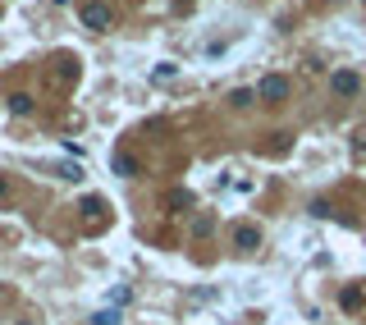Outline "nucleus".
<instances>
[{"mask_svg":"<svg viewBox=\"0 0 366 325\" xmlns=\"http://www.w3.org/2000/svg\"><path fill=\"white\" fill-rule=\"evenodd\" d=\"M175 5H179V9H188V5H192V0H175Z\"/></svg>","mask_w":366,"mask_h":325,"instance_id":"obj_14","label":"nucleus"},{"mask_svg":"<svg viewBox=\"0 0 366 325\" xmlns=\"http://www.w3.org/2000/svg\"><path fill=\"white\" fill-rule=\"evenodd\" d=\"M5 202H9V179L0 175V206H5Z\"/></svg>","mask_w":366,"mask_h":325,"instance_id":"obj_13","label":"nucleus"},{"mask_svg":"<svg viewBox=\"0 0 366 325\" xmlns=\"http://www.w3.org/2000/svg\"><path fill=\"white\" fill-rule=\"evenodd\" d=\"M234 247L238 252H256V247H261V229L256 225H234Z\"/></svg>","mask_w":366,"mask_h":325,"instance_id":"obj_4","label":"nucleus"},{"mask_svg":"<svg viewBox=\"0 0 366 325\" xmlns=\"http://www.w3.org/2000/svg\"><path fill=\"white\" fill-rule=\"evenodd\" d=\"M9 110H14L18 119H23V114H33V97H28V92H14V97H9Z\"/></svg>","mask_w":366,"mask_h":325,"instance_id":"obj_11","label":"nucleus"},{"mask_svg":"<svg viewBox=\"0 0 366 325\" xmlns=\"http://www.w3.org/2000/svg\"><path fill=\"white\" fill-rule=\"evenodd\" d=\"M78 23L88 28V32H110V28H114L110 0H83V5H78Z\"/></svg>","mask_w":366,"mask_h":325,"instance_id":"obj_1","label":"nucleus"},{"mask_svg":"<svg viewBox=\"0 0 366 325\" xmlns=\"http://www.w3.org/2000/svg\"><path fill=\"white\" fill-rule=\"evenodd\" d=\"M211 234H216V215H206V211L192 215V238H211Z\"/></svg>","mask_w":366,"mask_h":325,"instance_id":"obj_7","label":"nucleus"},{"mask_svg":"<svg viewBox=\"0 0 366 325\" xmlns=\"http://www.w3.org/2000/svg\"><path fill=\"white\" fill-rule=\"evenodd\" d=\"M339 307L343 312H362L366 307V284H348V289L339 293Z\"/></svg>","mask_w":366,"mask_h":325,"instance_id":"obj_5","label":"nucleus"},{"mask_svg":"<svg viewBox=\"0 0 366 325\" xmlns=\"http://www.w3.org/2000/svg\"><path fill=\"white\" fill-rule=\"evenodd\" d=\"M55 83H78V60H60V69H55Z\"/></svg>","mask_w":366,"mask_h":325,"instance_id":"obj_10","label":"nucleus"},{"mask_svg":"<svg viewBox=\"0 0 366 325\" xmlns=\"http://www.w3.org/2000/svg\"><path fill=\"white\" fill-rule=\"evenodd\" d=\"M165 206H170V211H188V206H192V193H188V188H175V193L165 197Z\"/></svg>","mask_w":366,"mask_h":325,"instance_id":"obj_9","label":"nucleus"},{"mask_svg":"<svg viewBox=\"0 0 366 325\" xmlns=\"http://www.w3.org/2000/svg\"><path fill=\"white\" fill-rule=\"evenodd\" d=\"M23 325H42V321H23Z\"/></svg>","mask_w":366,"mask_h":325,"instance_id":"obj_15","label":"nucleus"},{"mask_svg":"<svg viewBox=\"0 0 366 325\" xmlns=\"http://www.w3.org/2000/svg\"><path fill=\"white\" fill-rule=\"evenodd\" d=\"M0 298H5V289H0Z\"/></svg>","mask_w":366,"mask_h":325,"instance_id":"obj_16","label":"nucleus"},{"mask_svg":"<svg viewBox=\"0 0 366 325\" xmlns=\"http://www.w3.org/2000/svg\"><path fill=\"white\" fill-rule=\"evenodd\" d=\"M288 92H293V83H288L284 73H266V78L256 83V101H266V106H284Z\"/></svg>","mask_w":366,"mask_h":325,"instance_id":"obj_2","label":"nucleus"},{"mask_svg":"<svg viewBox=\"0 0 366 325\" xmlns=\"http://www.w3.org/2000/svg\"><path fill=\"white\" fill-rule=\"evenodd\" d=\"M330 92H334V97H343V101H353L362 92V78L353 69H334L330 73Z\"/></svg>","mask_w":366,"mask_h":325,"instance_id":"obj_3","label":"nucleus"},{"mask_svg":"<svg viewBox=\"0 0 366 325\" xmlns=\"http://www.w3.org/2000/svg\"><path fill=\"white\" fill-rule=\"evenodd\" d=\"M92 325H119V312H96Z\"/></svg>","mask_w":366,"mask_h":325,"instance_id":"obj_12","label":"nucleus"},{"mask_svg":"<svg viewBox=\"0 0 366 325\" xmlns=\"http://www.w3.org/2000/svg\"><path fill=\"white\" fill-rule=\"evenodd\" d=\"M252 101H256V92H252V88H234V92H229V106H234V110H247Z\"/></svg>","mask_w":366,"mask_h":325,"instance_id":"obj_8","label":"nucleus"},{"mask_svg":"<svg viewBox=\"0 0 366 325\" xmlns=\"http://www.w3.org/2000/svg\"><path fill=\"white\" fill-rule=\"evenodd\" d=\"M110 165H114V175H119V179H138V160H133L129 151H114Z\"/></svg>","mask_w":366,"mask_h":325,"instance_id":"obj_6","label":"nucleus"}]
</instances>
